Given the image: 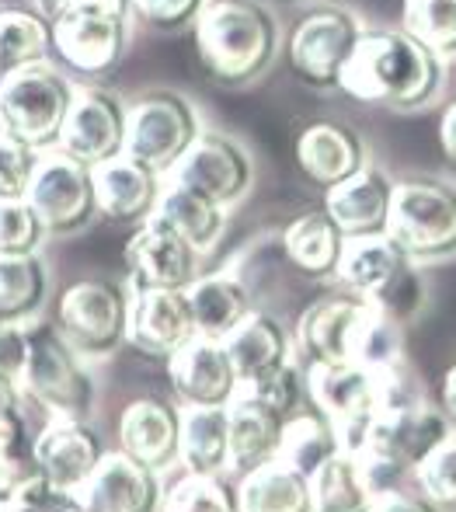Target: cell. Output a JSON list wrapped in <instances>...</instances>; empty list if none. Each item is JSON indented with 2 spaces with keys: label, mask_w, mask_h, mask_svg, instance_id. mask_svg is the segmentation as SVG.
<instances>
[{
  "label": "cell",
  "mask_w": 456,
  "mask_h": 512,
  "mask_svg": "<svg viewBox=\"0 0 456 512\" xmlns=\"http://www.w3.org/2000/svg\"><path fill=\"white\" fill-rule=\"evenodd\" d=\"M338 88L359 102L411 112L439 95L443 60L404 28H366Z\"/></svg>",
  "instance_id": "obj_1"
},
{
  "label": "cell",
  "mask_w": 456,
  "mask_h": 512,
  "mask_svg": "<svg viewBox=\"0 0 456 512\" xmlns=\"http://www.w3.org/2000/svg\"><path fill=\"white\" fill-rule=\"evenodd\" d=\"M202 67L223 84H248L269 70L279 28L255 0H209L195 21Z\"/></svg>",
  "instance_id": "obj_2"
},
{
  "label": "cell",
  "mask_w": 456,
  "mask_h": 512,
  "mask_svg": "<svg viewBox=\"0 0 456 512\" xmlns=\"http://www.w3.org/2000/svg\"><path fill=\"white\" fill-rule=\"evenodd\" d=\"M453 439V425L446 411H436L422 401L411 408L380 411L366 429V439L352 457H359L373 492H390L397 481L415 474L429 453Z\"/></svg>",
  "instance_id": "obj_3"
},
{
  "label": "cell",
  "mask_w": 456,
  "mask_h": 512,
  "mask_svg": "<svg viewBox=\"0 0 456 512\" xmlns=\"http://www.w3.org/2000/svg\"><path fill=\"white\" fill-rule=\"evenodd\" d=\"M77 88L53 63L14 70L0 84V129L39 150L56 147Z\"/></svg>",
  "instance_id": "obj_4"
},
{
  "label": "cell",
  "mask_w": 456,
  "mask_h": 512,
  "mask_svg": "<svg viewBox=\"0 0 456 512\" xmlns=\"http://www.w3.org/2000/svg\"><path fill=\"white\" fill-rule=\"evenodd\" d=\"M56 331L84 359L98 363L129 342V293L108 279H84L60 297Z\"/></svg>",
  "instance_id": "obj_5"
},
{
  "label": "cell",
  "mask_w": 456,
  "mask_h": 512,
  "mask_svg": "<svg viewBox=\"0 0 456 512\" xmlns=\"http://www.w3.org/2000/svg\"><path fill=\"white\" fill-rule=\"evenodd\" d=\"M21 391L39 401L53 418H88L94 408V380L88 363L49 324L32 328Z\"/></svg>",
  "instance_id": "obj_6"
},
{
  "label": "cell",
  "mask_w": 456,
  "mask_h": 512,
  "mask_svg": "<svg viewBox=\"0 0 456 512\" xmlns=\"http://www.w3.org/2000/svg\"><path fill=\"white\" fill-rule=\"evenodd\" d=\"M387 234L415 262L456 255V189L429 178L394 185Z\"/></svg>",
  "instance_id": "obj_7"
},
{
  "label": "cell",
  "mask_w": 456,
  "mask_h": 512,
  "mask_svg": "<svg viewBox=\"0 0 456 512\" xmlns=\"http://www.w3.org/2000/svg\"><path fill=\"white\" fill-rule=\"evenodd\" d=\"M366 28L345 7H314L289 35V67L310 88H338Z\"/></svg>",
  "instance_id": "obj_8"
},
{
  "label": "cell",
  "mask_w": 456,
  "mask_h": 512,
  "mask_svg": "<svg viewBox=\"0 0 456 512\" xmlns=\"http://www.w3.org/2000/svg\"><path fill=\"white\" fill-rule=\"evenodd\" d=\"M199 133V115L182 95L154 91V95L129 105L126 154L154 168L157 175H171V168L182 161Z\"/></svg>",
  "instance_id": "obj_9"
},
{
  "label": "cell",
  "mask_w": 456,
  "mask_h": 512,
  "mask_svg": "<svg viewBox=\"0 0 456 512\" xmlns=\"http://www.w3.org/2000/svg\"><path fill=\"white\" fill-rule=\"evenodd\" d=\"M307 394L321 415L342 436V450L356 453L366 439V429L380 415V380L376 370L359 363H314L307 366Z\"/></svg>",
  "instance_id": "obj_10"
},
{
  "label": "cell",
  "mask_w": 456,
  "mask_h": 512,
  "mask_svg": "<svg viewBox=\"0 0 456 512\" xmlns=\"http://www.w3.org/2000/svg\"><path fill=\"white\" fill-rule=\"evenodd\" d=\"M28 203L35 206L46 234H74V230L88 227L98 213L94 168L74 161L60 147L42 150L39 171L28 189Z\"/></svg>",
  "instance_id": "obj_11"
},
{
  "label": "cell",
  "mask_w": 456,
  "mask_h": 512,
  "mask_svg": "<svg viewBox=\"0 0 456 512\" xmlns=\"http://www.w3.org/2000/svg\"><path fill=\"white\" fill-rule=\"evenodd\" d=\"M129 42V18L94 7L67 4L53 21V56L84 77H101L122 60Z\"/></svg>",
  "instance_id": "obj_12"
},
{
  "label": "cell",
  "mask_w": 456,
  "mask_h": 512,
  "mask_svg": "<svg viewBox=\"0 0 456 512\" xmlns=\"http://www.w3.org/2000/svg\"><path fill=\"white\" fill-rule=\"evenodd\" d=\"M126 126L129 108L112 91L84 88L74 95V105H70L56 147L74 157V161L98 168V164L126 154Z\"/></svg>",
  "instance_id": "obj_13"
},
{
  "label": "cell",
  "mask_w": 456,
  "mask_h": 512,
  "mask_svg": "<svg viewBox=\"0 0 456 512\" xmlns=\"http://www.w3.org/2000/svg\"><path fill=\"white\" fill-rule=\"evenodd\" d=\"M133 290H188L199 279V251L157 216H147L126 241Z\"/></svg>",
  "instance_id": "obj_14"
},
{
  "label": "cell",
  "mask_w": 456,
  "mask_h": 512,
  "mask_svg": "<svg viewBox=\"0 0 456 512\" xmlns=\"http://www.w3.org/2000/svg\"><path fill=\"white\" fill-rule=\"evenodd\" d=\"M168 178L202 192V196H209L220 206H234L251 189L255 168H251V157L244 154L241 143H234L230 136L199 133L192 147L185 150L182 161L171 168Z\"/></svg>",
  "instance_id": "obj_15"
},
{
  "label": "cell",
  "mask_w": 456,
  "mask_h": 512,
  "mask_svg": "<svg viewBox=\"0 0 456 512\" xmlns=\"http://www.w3.org/2000/svg\"><path fill=\"white\" fill-rule=\"evenodd\" d=\"M171 387L185 408H227L241 391L237 370L220 338L195 335L168 359Z\"/></svg>",
  "instance_id": "obj_16"
},
{
  "label": "cell",
  "mask_w": 456,
  "mask_h": 512,
  "mask_svg": "<svg viewBox=\"0 0 456 512\" xmlns=\"http://www.w3.org/2000/svg\"><path fill=\"white\" fill-rule=\"evenodd\" d=\"M35 457H39V471L60 492L77 495L94 478L108 450L88 418H53L35 436Z\"/></svg>",
  "instance_id": "obj_17"
},
{
  "label": "cell",
  "mask_w": 456,
  "mask_h": 512,
  "mask_svg": "<svg viewBox=\"0 0 456 512\" xmlns=\"http://www.w3.org/2000/svg\"><path fill=\"white\" fill-rule=\"evenodd\" d=\"M369 314V304L356 293L349 297H324L303 310L296 324V345H300L307 366L314 363H356L359 331Z\"/></svg>",
  "instance_id": "obj_18"
},
{
  "label": "cell",
  "mask_w": 456,
  "mask_h": 512,
  "mask_svg": "<svg viewBox=\"0 0 456 512\" xmlns=\"http://www.w3.org/2000/svg\"><path fill=\"white\" fill-rule=\"evenodd\" d=\"M199 335L185 290H133L129 293V342L157 359H171Z\"/></svg>",
  "instance_id": "obj_19"
},
{
  "label": "cell",
  "mask_w": 456,
  "mask_h": 512,
  "mask_svg": "<svg viewBox=\"0 0 456 512\" xmlns=\"http://www.w3.org/2000/svg\"><path fill=\"white\" fill-rule=\"evenodd\" d=\"M119 450L164 474L182 460V411L164 398H136L122 411Z\"/></svg>",
  "instance_id": "obj_20"
},
{
  "label": "cell",
  "mask_w": 456,
  "mask_h": 512,
  "mask_svg": "<svg viewBox=\"0 0 456 512\" xmlns=\"http://www.w3.org/2000/svg\"><path fill=\"white\" fill-rule=\"evenodd\" d=\"M74 499L88 512H161L164 485L157 471L115 450L101 460L94 478Z\"/></svg>",
  "instance_id": "obj_21"
},
{
  "label": "cell",
  "mask_w": 456,
  "mask_h": 512,
  "mask_svg": "<svg viewBox=\"0 0 456 512\" xmlns=\"http://www.w3.org/2000/svg\"><path fill=\"white\" fill-rule=\"evenodd\" d=\"M227 418H230V474H241L244 478V474L279 460L282 429H286V415L282 411H275L255 391L241 387L237 398L227 405Z\"/></svg>",
  "instance_id": "obj_22"
},
{
  "label": "cell",
  "mask_w": 456,
  "mask_h": 512,
  "mask_svg": "<svg viewBox=\"0 0 456 512\" xmlns=\"http://www.w3.org/2000/svg\"><path fill=\"white\" fill-rule=\"evenodd\" d=\"M390 206H394V182L380 168H363L324 192V209L349 241L387 234Z\"/></svg>",
  "instance_id": "obj_23"
},
{
  "label": "cell",
  "mask_w": 456,
  "mask_h": 512,
  "mask_svg": "<svg viewBox=\"0 0 456 512\" xmlns=\"http://www.w3.org/2000/svg\"><path fill=\"white\" fill-rule=\"evenodd\" d=\"M296 164L307 182L328 192L366 168V147L342 122H314L296 136Z\"/></svg>",
  "instance_id": "obj_24"
},
{
  "label": "cell",
  "mask_w": 456,
  "mask_h": 512,
  "mask_svg": "<svg viewBox=\"0 0 456 512\" xmlns=\"http://www.w3.org/2000/svg\"><path fill=\"white\" fill-rule=\"evenodd\" d=\"M94 196L98 213L112 223H143L161 196V175L129 154H119L94 168Z\"/></svg>",
  "instance_id": "obj_25"
},
{
  "label": "cell",
  "mask_w": 456,
  "mask_h": 512,
  "mask_svg": "<svg viewBox=\"0 0 456 512\" xmlns=\"http://www.w3.org/2000/svg\"><path fill=\"white\" fill-rule=\"evenodd\" d=\"M408 265H418L401 244L390 234H373V237H352L345 241V255L338 265V276L349 293L363 300H373L383 286H390L401 276Z\"/></svg>",
  "instance_id": "obj_26"
},
{
  "label": "cell",
  "mask_w": 456,
  "mask_h": 512,
  "mask_svg": "<svg viewBox=\"0 0 456 512\" xmlns=\"http://www.w3.org/2000/svg\"><path fill=\"white\" fill-rule=\"evenodd\" d=\"M150 216L164 220L175 234H182L199 255L213 251L227 234V206L213 203L209 196L171 182V178L168 185H161V196H157V206Z\"/></svg>",
  "instance_id": "obj_27"
},
{
  "label": "cell",
  "mask_w": 456,
  "mask_h": 512,
  "mask_svg": "<svg viewBox=\"0 0 456 512\" xmlns=\"http://www.w3.org/2000/svg\"><path fill=\"white\" fill-rule=\"evenodd\" d=\"M185 297L195 317V331L206 338H220V342L255 314V300H251L248 286L230 272L199 276L185 290Z\"/></svg>",
  "instance_id": "obj_28"
},
{
  "label": "cell",
  "mask_w": 456,
  "mask_h": 512,
  "mask_svg": "<svg viewBox=\"0 0 456 512\" xmlns=\"http://www.w3.org/2000/svg\"><path fill=\"white\" fill-rule=\"evenodd\" d=\"M349 237L338 230V223L328 216V209H310L300 213L282 234V251L286 258L310 279H331L338 276V265L345 255Z\"/></svg>",
  "instance_id": "obj_29"
},
{
  "label": "cell",
  "mask_w": 456,
  "mask_h": 512,
  "mask_svg": "<svg viewBox=\"0 0 456 512\" xmlns=\"http://www.w3.org/2000/svg\"><path fill=\"white\" fill-rule=\"evenodd\" d=\"M223 345H227V356L234 363L241 387L258 384L289 363V335L275 317L262 314V310H255L241 328L230 331Z\"/></svg>",
  "instance_id": "obj_30"
},
{
  "label": "cell",
  "mask_w": 456,
  "mask_h": 512,
  "mask_svg": "<svg viewBox=\"0 0 456 512\" xmlns=\"http://www.w3.org/2000/svg\"><path fill=\"white\" fill-rule=\"evenodd\" d=\"M237 512H314L310 478L282 460H272L241 478Z\"/></svg>",
  "instance_id": "obj_31"
},
{
  "label": "cell",
  "mask_w": 456,
  "mask_h": 512,
  "mask_svg": "<svg viewBox=\"0 0 456 512\" xmlns=\"http://www.w3.org/2000/svg\"><path fill=\"white\" fill-rule=\"evenodd\" d=\"M182 464L188 474H230L227 408H182Z\"/></svg>",
  "instance_id": "obj_32"
},
{
  "label": "cell",
  "mask_w": 456,
  "mask_h": 512,
  "mask_svg": "<svg viewBox=\"0 0 456 512\" xmlns=\"http://www.w3.org/2000/svg\"><path fill=\"white\" fill-rule=\"evenodd\" d=\"M49 297V272L39 251H0V321L25 324Z\"/></svg>",
  "instance_id": "obj_33"
},
{
  "label": "cell",
  "mask_w": 456,
  "mask_h": 512,
  "mask_svg": "<svg viewBox=\"0 0 456 512\" xmlns=\"http://www.w3.org/2000/svg\"><path fill=\"white\" fill-rule=\"evenodd\" d=\"M335 453H342V436L331 425L328 415L321 411H296L293 418H286V429H282V446L279 460L289 464L300 474H317L328 464Z\"/></svg>",
  "instance_id": "obj_34"
},
{
  "label": "cell",
  "mask_w": 456,
  "mask_h": 512,
  "mask_svg": "<svg viewBox=\"0 0 456 512\" xmlns=\"http://www.w3.org/2000/svg\"><path fill=\"white\" fill-rule=\"evenodd\" d=\"M53 56V21L42 18L39 11H25V7H0V70L14 74V70L35 67V63H49Z\"/></svg>",
  "instance_id": "obj_35"
},
{
  "label": "cell",
  "mask_w": 456,
  "mask_h": 512,
  "mask_svg": "<svg viewBox=\"0 0 456 512\" xmlns=\"http://www.w3.org/2000/svg\"><path fill=\"white\" fill-rule=\"evenodd\" d=\"M314 512H369L376 492L369 485L363 464L352 453H335L317 474H310Z\"/></svg>",
  "instance_id": "obj_36"
},
{
  "label": "cell",
  "mask_w": 456,
  "mask_h": 512,
  "mask_svg": "<svg viewBox=\"0 0 456 512\" xmlns=\"http://www.w3.org/2000/svg\"><path fill=\"white\" fill-rule=\"evenodd\" d=\"M35 474H39L35 436L28 429V418L14 405L0 411V499H11Z\"/></svg>",
  "instance_id": "obj_37"
},
{
  "label": "cell",
  "mask_w": 456,
  "mask_h": 512,
  "mask_svg": "<svg viewBox=\"0 0 456 512\" xmlns=\"http://www.w3.org/2000/svg\"><path fill=\"white\" fill-rule=\"evenodd\" d=\"M404 32L429 46L439 60L456 56V0H408Z\"/></svg>",
  "instance_id": "obj_38"
},
{
  "label": "cell",
  "mask_w": 456,
  "mask_h": 512,
  "mask_svg": "<svg viewBox=\"0 0 456 512\" xmlns=\"http://www.w3.org/2000/svg\"><path fill=\"white\" fill-rule=\"evenodd\" d=\"M161 512H237V492L227 485V478L185 474L164 492Z\"/></svg>",
  "instance_id": "obj_39"
},
{
  "label": "cell",
  "mask_w": 456,
  "mask_h": 512,
  "mask_svg": "<svg viewBox=\"0 0 456 512\" xmlns=\"http://www.w3.org/2000/svg\"><path fill=\"white\" fill-rule=\"evenodd\" d=\"M404 324L394 317L380 314L376 307H369L363 331H359V345H356V363L369 366V370H387L394 363H404Z\"/></svg>",
  "instance_id": "obj_40"
},
{
  "label": "cell",
  "mask_w": 456,
  "mask_h": 512,
  "mask_svg": "<svg viewBox=\"0 0 456 512\" xmlns=\"http://www.w3.org/2000/svg\"><path fill=\"white\" fill-rule=\"evenodd\" d=\"M42 150L18 136L0 129V196L4 199H28L32 178L39 171Z\"/></svg>",
  "instance_id": "obj_41"
},
{
  "label": "cell",
  "mask_w": 456,
  "mask_h": 512,
  "mask_svg": "<svg viewBox=\"0 0 456 512\" xmlns=\"http://www.w3.org/2000/svg\"><path fill=\"white\" fill-rule=\"evenodd\" d=\"M46 237L39 213L28 199H4L0 196V251H39V241Z\"/></svg>",
  "instance_id": "obj_42"
},
{
  "label": "cell",
  "mask_w": 456,
  "mask_h": 512,
  "mask_svg": "<svg viewBox=\"0 0 456 512\" xmlns=\"http://www.w3.org/2000/svg\"><path fill=\"white\" fill-rule=\"evenodd\" d=\"M415 478L425 499L436 502L443 512H456V439H446L436 453H429Z\"/></svg>",
  "instance_id": "obj_43"
},
{
  "label": "cell",
  "mask_w": 456,
  "mask_h": 512,
  "mask_svg": "<svg viewBox=\"0 0 456 512\" xmlns=\"http://www.w3.org/2000/svg\"><path fill=\"white\" fill-rule=\"evenodd\" d=\"M369 307H376L380 314L394 317V321H411V317L422 310L425 304V283H422V272H418V265H408V269L401 272V276L394 279L390 286H383L380 293H376L373 300H366Z\"/></svg>",
  "instance_id": "obj_44"
},
{
  "label": "cell",
  "mask_w": 456,
  "mask_h": 512,
  "mask_svg": "<svg viewBox=\"0 0 456 512\" xmlns=\"http://www.w3.org/2000/svg\"><path fill=\"white\" fill-rule=\"evenodd\" d=\"M209 0H133V14L147 21L150 28L161 32H175V28L195 25Z\"/></svg>",
  "instance_id": "obj_45"
},
{
  "label": "cell",
  "mask_w": 456,
  "mask_h": 512,
  "mask_svg": "<svg viewBox=\"0 0 456 512\" xmlns=\"http://www.w3.org/2000/svg\"><path fill=\"white\" fill-rule=\"evenodd\" d=\"M248 391H255L258 398H265L275 411H282L286 418H293L296 411H300V401H303V377L293 363H286L275 373H269L265 380H258V384H248Z\"/></svg>",
  "instance_id": "obj_46"
},
{
  "label": "cell",
  "mask_w": 456,
  "mask_h": 512,
  "mask_svg": "<svg viewBox=\"0 0 456 512\" xmlns=\"http://www.w3.org/2000/svg\"><path fill=\"white\" fill-rule=\"evenodd\" d=\"M32 349V328L28 324L0 321V380L21 391V373Z\"/></svg>",
  "instance_id": "obj_47"
},
{
  "label": "cell",
  "mask_w": 456,
  "mask_h": 512,
  "mask_svg": "<svg viewBox=\"0 0 456 512\" xmlns=\"http://www.w3.org/2000/svg\"><path fill=\"white\" fill-rule=\"evenodd\" d=\"M369 512H443L436 502H429L425 495H411L401 492V488H390V492H380L373 499Z\"/></svg>",
  "instance_id": "obj_48"
},
{
  "label": "cell",
  "mask_w": 456,
  "mask_h": 512,
  "mask_svg": "<svg viewBox=\"0 0 456 512\" xmlns=\"http://www.w3.org/2000/svg\"><path fill=\"white\" fill-rule=\"evenodd\" d=\"M439 147H443L446 164L456 171V102L443 112V122H439Z\"/></svg>",
  "instance_id": "obj_49"
},
{
  "label": "cell",
  "mask_w": 456,
  "mask_h": 512,
  "mask_svg": "<svg viewBox=\"0 0 456 512\" xmlns=\"http://www.w3.org/2000/svg\"><path fill=\"white\" fill-rule=\"evenodd\" d=\"M77 7H94V11H108L119 14V18H129L133 14V0H70Z\"/></svg>",
  "instance_id": "obj_50"
},
{
  "label": "cell",
  "mask_w": 456,
  "mask_h": 512,
  "mask_svg": "<svg viewBox=\"0 0 456 512\" xmlns=\"http://www.w3.org/2000/svg\"><path fill=\"white\" fill-rule=\"evenodd\" d=\"M443 411L456 432V363L450 366V373H446V380H443Z\"/></svg>",
  "instance_id": "obj_51"
},
{
  "label": "cell",
  "mask_w": 456,
  "mask_h": 512,
  "mask_svg": "<svg viewBox=\"0 0 456 512\" xmlns=\"http://www.w3.org/2000/svg\"><path fill=\"white\" fill-rule=\"evenodd\" d=\"M67 4H70V0H32V11H39L42 18L56 21L63 11H67Z\"/></svg>",
  "instance_id": "obj_52"
},
{
  "label": "cell",
  "mask_w": 456,
  "mask_h": 512,
  "mask_svg": "<svg viewBox=\"0 0 456 512\" xmlns=\"http://www.w3.org/2000/svg\"><path fill=\"white\" fill-rule=\"evenodd\" d=\"M14 405H18V387H11V384H4V380H0V411H7Z\"/></svg>",
  "instance_id": "obj_53"
},
{
  "label": "cell",
  "mask_w": 456,
  "mask_h": 512,
  "mask_svg": "<svg viewBox=\"0 0 456 512\" xmlns=\"http://www.w3.org/2000/svg\"><path fill=\"white\" fill-rule=\"evenodd\" d=\"M56 512H88V509H84V506H81V502H77V499H70L67 506H63V509H56Z\"/></svg>",
  "instance_id": "obj_54"
},
{
  "label": "cell",
  "mask_w": 456,
  "mask_h": 512,
  "mask_svg": "<svg viewBox=\"0 0 456 512\" xmlns=\"http://www.w3.org/2000/svg\"><path fill=\"white\" fill-rule=\"evenodd\" d=\"M0 84H4V70H0Z\"/></svg>",
  "instance_id": "obj_55"
}]
</instances>
